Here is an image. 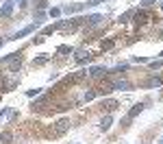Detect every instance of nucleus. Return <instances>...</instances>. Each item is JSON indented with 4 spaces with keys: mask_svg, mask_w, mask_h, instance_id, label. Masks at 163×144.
<instances>
[{
    "mask_svg": "<svg viewBox=\"0 0 163 144\" xmlns=\"http://www.w3.org/2000/svg\"><path fill=\"white\" fill-rule=\"evenodd\" d=\"M68 127H70L68 120H59V122H57V127L52 129V135H61V133H65V131H68Z\"/></svg>",
    "mask_w": 163,
    "mask_h": 144,
    "instance_id": "1",
    "label": "nucleus"
},
{
    "mask_svg": "<svg viewBox=\"0 0 163 144\" xmlns=\"http://www.w3.org/2000/svg\"><path fill=\"white\" fill-rule=\"evenodd\" d=\"M137 22H146V13H137Z\"/></svg>",
    "mask_w": 163,
    "mask_h": 144,
    "instance_id": "2",
    "label": "nucleus"
}]
</instances>
